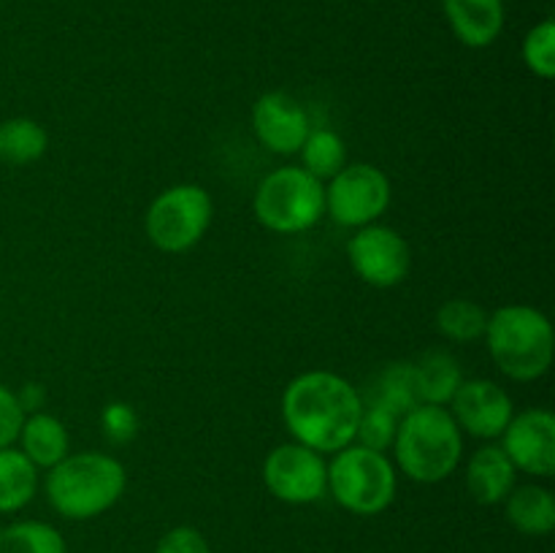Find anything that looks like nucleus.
Here are the masks:
<instances>
[{"instance_id":"0eeeda50","label":"nucleus","mask_w":555,"mask_h":553,"mask_svg":"<svg viewBox=\"0 0 555 553\" xmlns=\"http://www.w3.org/2000/svg\"><path fill=\"white\" fill-rule=\"evenodd\" d=\"M215 201L201 184L182 182L163 190L144 215V231L152 247L166 255L193 249L209 233Z\"/></svg>"},{"instance_id":"c756f323","label":"nucleus","mask_w":555,"mask_h":553,"mask_svg":"<svg viewBox=\"0 0 555 553\" xmlns=\"http://www.w3.org/2000/svg\"><path fill=\"white\" fill-rule=\"evenodd\" d=\"M16 399H20V407L25 410V415L30 412H41L47 407V388L38 383H25L20 390H16Z\"/></svg>"},{"instance_id":"4be33fe9","label":"nucleus","mask_w":555,"mask_h":553,"mask_svg":"<svg viewBox=\"0 0 555 553\" xmlns=\"http://www.w3.org/2000/svg\"><path fill=\"white\" fill-rule=\"evenodd\" d=\"M372 401L388 407L396 415H406L410 410L423 404L421 388H417V372L412 361H396L379 372L372 388Z\"/></svg>"},{"instance_id":"6ab92c4d","label":"nucleus","mask_w":555,"mask_h":553,"mask_svg":"<svg viewBox=\"0 0 555 553\" xmlns=\"http://www.w3.org/2000/svg\"><path fill=\"white\" fill-rule=\"evenodd\" d=\"M415 372L423 404L437 407H448L466 380L459 358L448 350H428L421 361H415Z\"/></svg>"},{"instance_id":"5701e85b","label":"nucleus","mask_w":555,"mask_h":553,"mask_svg":"<svg viewBox=\"0 0 555 553\" xmlns=\"http://www.w3.org/2000/svg\"><path fill=\"white\" fill-rule=\"evenodd\" d=\"M301 168L318 177L320 182H328L331 177L347 166V146L336 130L331 128H312L309 136L304 139L301 150Z\"/></svg>"},{"instance_id":"39448f33","label":"nucleus","mask_w":555,"mask_h":553,"mask_svg":"<svg viewBox=\"0 0 555 553\" xmlns=\"http://www.w3.org/2000/svg\"><path fill=\"white\" fill-rule=\"evenodd\" d=\"M399 491V470L379 450L352 442L328 461V493L341 510L361 518L385 513Z\"/></svg>"},{"instance_id":"7ed1b4c3","label":"nucleus","mask_w":555,"mask_h":553,"mask_svg":"<svg viewBox=\"0 0 555 553\" xmlns=\"http://www.w3.org/2000/svg\"><path fill=\"white\" fill-rule=\"evenodd\" d=\"M390 450L404 477L434 486L448 480L464 461V434L448 407L421 404L401 415Z\"/></svg>"},{"instance_id":"aec40b11","label":"nucleus","mask_w":555,"mask_h":553,"mask_svg":"<svg viewBox=\"0 0 555 553\" xmlns=\"http://www.w3.org/2000/svg\"><path fill=\"white\" fill-rule=\"evenodd\" d=\"M49 150V133L38 119L11 117L0 123V163L5 166H30Z\"/></svg>"},{"instance_id":"f8f14e48","label":"nucleus","mask_w":555,"mask_h":553,"mask_svg":"<svg viewBox=\"0 0 555 553\" xmlns=\"http://www.w3.org/2000/svg\"><path fill=\"white\" fill-rule=\"evenodd\" d=\"M448 410L453 421L459 423L461 434L493 442V439L502 437L507 423L513 421L515 401L504 385L486 377H472L461 383V388L450 399Z\"/></svg>"},{"instance_id":"1a4fd4ad","label":"nucleus","mask_w":555,"mask_h":553,"mask_svg":"<svg viewBox=\"0 0 555 553\" xmlns=\"http://www.w3.org/2000/svg\"><path fill=\"white\" fill-rule=\"evenodd\" d=\"M263 486L285 504H314L328 493V461L301 442H282L263 459Z\"/></svg>"},{"instance_id":"ddd939ff","label":"nucleus","mask_w":555,"mask_h":553,"mask_svg":"<svg viewBox=\"0 0 555 553\" xmlns=\"http://www.w3.org/2000/svg\"><path fill=\"white\" fill-rule=\"evenodd\" d=\"M249 123H253V133L260 146L274 155H298L304 139L312 130L307 108L296 98L280 90L263 92L253 103Z\"/></svg>"},{"instance_id":"c85d7f7f","label":"nucleus","mask_w":555,"mask_h":553,"mask_svg":"<svg viewBox=\"0 0 555 553\" xmlns=\"http://www.w3.org/2000/svg\"><path fill=\"white\" fill-rule=\"evenodd\" d=\"M155 553H211V545L195 526H173L157 540Z\"/></svg>"},{"instance_id":"6e6552de","label":"nucleus","mask_w":555,"mask_h":553,"mask_svg":"<svg viewBox=\"0 0 555 553\" xmlns=\"http://www.w3.org/2000/svg\"><path fill=\"white\" fill-rule=\"evenodd\" d=\"M393 201L388 173L374 163H347L325 184V215L341 228H363L377 222Z\"/></svg>"},{"instance_id":"bb28decb","label":"nucleus","mask_w":555,"mask_h":553,"mask_svg":"<svg viewBox=\"0 0 555 553\" xmlns=\"http://www.w3.org/2000/svg\"><path fill=\"white\" fill-rule=\"evenodd\" d=\"M101 428L108 442L128 445L139 434V412L128 401H112L101 412Z\"/></svg>"},{"instance_id":"f03ea898","label":"nucleus","mask_w":555,"mask_h":553,"mask_svg":"<svg viewBox=\"0 0 555 553\" xmlns=\"http://www.w3.org/2000/svg\"><path fill=\"white\" fill-rule=\"evenodd\" d=\"M128 488L122 461L101 450L68 453L47 470L43 493L49 507L68 520H92L108 513Z\"/></svg>"},{"instance_id":"412c9836","label":"nucleus","mask_w":555,"mask_h":553,"mask_svg":"<svg viewBox=\"0 0 555 553\" xmlns=\"http://www.w3.org/2000/svg\"><path fill=\"white\" fill-rule=\"evenodd\" d=\"M488 309L472 298H448L437 309V331L455 345H475L486 339Z\"/></svg>"},{"instance_id":"a211bd4d","label":"nucleus","mask_w":555,"mask_h":553,"mask_svg":"<svg viewBox=\"0 0 555 553\" xmlns=\"http://www.w3.org/2000/svg\"><path fill=\"white\" fill-rule=\"evenodd\" d=\"M36 464L16 445L0 450V515H14L36 499L38 486Z\"/></svg>"},{"instance_id":"f3484780","label":"nucleus","mask_w":555,"mask_h":553,"mask_svg":"<svg viewBox=\"0 0 555 553\" xmlns=\"http://www.w3.org/2000/svg\"><path fill=\"white\" fill-rule=\"evenodd\" d=\"M504 518L526 537H547L555 529V497L547 486H515L504 499Z\"/></svg>"},{"instance_id":"9b49d317","label":"nucleus","mask_w":555,"mask_h":553,"mask_svg":"<svg viewBox=\"0 0 555 553\" xmlns=\"http://www.w3.org/2000/svg\"><path fill=\"white\" fill-rule=\"evenodd\" d=\"M499 439V448L518 472L540 480L555 475V415L547 407L515 412Z\"/></svg>"},{"instance_id":"9d476101","label":"nucleus","mask_w":555,"mask_h":553,"mask_svg":"<svg viewBox=\"0 0 555 553\" xmlns=\"http://www.w3.org/2000/svg\"><path fill=\"white\" fill-rule=\"evenodd\" d=\"M347 260L358 280L379 291H390L410 276L412 249L396 228L372 222L356 228L347 242Z\"/></svg>"},{"instance_id":"b1692460","label":"nucleus","mask_w":555,"mask_h":553,"mask_svg":"<svg viewBox=\"0 0 555 553\" xmlns=\"http://www.w3.org/2000/svg\"><path fill=\"white\" fill-rule=\"evenodd\" d=\"M0 553H68L65 537L47 520H14L0 526Z\"/></svg>"},{"instance_id":"20e7f679","label":"nucleus","mask_w":555,"mask_h":553,"mask_svg":"<svg viewBox=\"0 0 555 553\" xmlns=\"http://www.w3.org/2000/svg\"><path fill=\"white\" fill-rule=\"evenodd\" d=\"M482 342L499 372L513 383H534L553 366V323L542 309L531 304H504L488 314Z\"/></svg>"},{"instance_id":"2eb2a0df","label":"nucleus","mask_w":555,"mask_h":553,"mask_svg":"<svg viewBox=\"0 0 555 553\" xmlns=\"http://www.w3.org/2000/svg\"><path fill=\"white\" fill-rule=\"evenodd\" d=\"M518 486V470L499 445H480L466 464V488L477 504H502Z\"/></svg>"},{"instance_id":"a878e982","label":"nucleus","mask_w":555,"mask_h":553,"mask_svg":"<svg viewBox=\"0 0 555 553\" xmlns=\"http://www.w3.org/2000/svg\"><path fill=\"white\" fill-rule=\"evenodd\" d=\"M401 417L396 415L393 410L388 407L377 404V401H363V412H361V423H358V434H356V442L363 445L369 450H385L393 448V439H396V428H399Z\"/></svg>"},{"instance_id":"423d86ee","label":"nucleus","mask_w":555,"mask_h":553,"mask_svg":"<svg viewBox=\"0 0 555 553\" xmlns=\"http://www.w3.org/2000/svg\"><path fill=\"white\" fill-rule=\"evenodd\" d=\"M253 211L266 231L307 233L325 217V184L301 166H280L255 188Z\"/></svg>"},{"instance_id":"f257e3e1","label":"nucleus","mask_w":555,"mask_h":553,"mask_svg":"<svg viewBox=\"0 0 555 553\" xmlns=\"http://www.w3.org/2000/svg\"><path fill=\"white\" fill-rule=\"evenodd\" d=\"M361 412V390L328 369L298 374L282 390V423L291 439L323 455L356 442Z\"/></svg>"},{"instance_id":"4468645a","label":"nucleus","mask_w":555,"mask_h":553,"mask_svg":"<svg viewBox=\"0 0 555 553\" xmlns=\"http://www.w3.org/2000/svg\"><path fill=\"white\" fill-rule=\"evenodd\" d=\"M444 20L464 47L486 49L504 30V0H442Z\"/></svg>"},{"instance_id":"393cba45","label":"nucleus","mask_w":555,"mask_h":553,"mask_svg":"<svg viewBox=\"0 0 555 553\" xmlns=\"http://www.w3.org/2000/svg\"><path fill=\"white\" fill-rule=\"evenodd\" d=\"M520 57L524 65L542 81H551L555 76V22L547 20L537 22L529 33H526L524 43H520Z\"/></svg>"},{"instance_id":"cd10ccee","label":"nucleus","mask_w":555,"mask_h":553,"mask_svg":"<svg viewBox=\"0 0 555 553\" xmlns=\"http://www.w3.org/2000/svg\"><path fill=\"white\" fill-rule=\"evenodd\" d=\"M22 423H25V410L20 407L16 390L0 383V450L16 445Z\"/></svg>"},{"instance_id":"dca6fc26","label":"nucleus","mask_w":555,"mask_h":553,"mask_svg":"<svg viewBox=\"0 0 555 553\" xmlns=\"http://www.w3.org/2000/svg\"><path fill=\"white\" fill-rule=\"evenodd\" d=\"M20 450L36 464V470H52L70 453V434L52 412H30L20 428Z\"/></svg>"}]
</instances>
